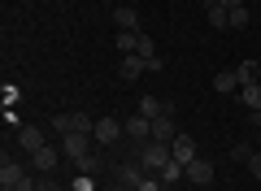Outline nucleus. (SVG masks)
Returning a JSON list of instances; mask_svg holds the SVG:
<instances>
[{"label": "nucleus", "mask_w": 261, "mask_h": 191, "mask_svg": "<svg viewBox=\"0 0 261 191\" xmlns=\"http://www.w3.org/2000/svg\"><path fill=\"white\" fill-rule=\"evenodd\" d=\"M135 52H140V57H157V44H152V35H140V39H135Z\"/></svg>", "instance_id": "23"}, {"label": "nucleus", "mask_w": 261, "mask_h": 191, "mask_svg": "<svg viewBox=\"0 0 261 191\" xmlns=\"http://www.w3.org/2000/svg\"><path fill=\"white\" fill-rule=\"evenodd\" d=\"M53 130L70 135V130H74V113H53Z\"/></svg>", "instance_id": "22"}, {"label": "nucleus", "mask_w": 261, "mask_h": 191, "mask_svg": "<svg viewBox=\"0 0 261 191\" xmlns=\"http://www.w3.org/2000/svg\"><path fill=\"white\" fill-rule=\"evenodd\" d=\"M235 74H240V87L261 83V61H240V65H235Z\"/></svg>", "instance_id": "14"}, {"label": "nucleus", "mask_w": 261, "mask_h": 191, "mask_svg": "<svg viewBox=\"0 0 261 191\" xmlns=\"http://www.w3.org/2000/svg\"><path fill=\"white\" fill-rule=\"evenodd\" d=\"M18 144L27 148V156L39 152V148H48V144H44V130H39V126H22V130H18Z\"/></svg>", "instance_id": "11"}, {"label": "nucleus", "mask_w": 261, "mask_h": 191, "mask_svg": "<svg viewBox=\"0 0 261 191\" xmlns=\"http://www.w3.org/2000/svg\"><path fill=\"white\" fill-rule=\"evenodd\" d=\"M240 104L244 109H261V83H248V87H240Z\"/></svg>", "instance_id": "15"}, {"label": "nucleus", "mask_w": 261, "mask_h": 191, "mask_svg": "<svg viewBox=\"0 0 261 191\" xmlns=\"http://www.w3.org/2000/svg\"><path fill=\"white\" fill-rule=\"evenodd\" d=\"M135 191H166V182H161V174H140V182H135Z\"/></svg>", "instance_id": "18"}, {"label": "nucleus", "mask_w": 261, "mask_h": 191, "mask_svg": "<svg viewBox=\"0 0 261 191\" xmlns=\"http://www.w3.org/2000/svg\"><path fill=\"white\" fill-rule=\"evenodd\" d=\"M226 13H231V26H248V9H244V5L240 9H226Z\"/></svg>", "instance_id": "24"}, {"label": "nucleus", "mask_w": 261, "mask_h": 191, "mask_svg": "<svg viewBox=\"0 0 261 191\" xmlns=\"http://www.w3.org/2000/svg\"><path fill=\"white\" fill-rule=\"evenodd\" d=\"M248 170H252V178H261V152H252V161H248Z\"/></svg>", "instance_id": "29"}, {"label": "nucleus", "mask_w": 261, "mask_h": 191, "mask_svg": "<svg viewBox=\"0 0 261 191\" xmlns=\"http://www.w3.org/2000/svg\"><path fill=\"white\" fill-rule=\"evenodd\" d=\"M214 91H222V96L240 91V74H235V70H218V74H214Z\"/></svg>", "instance_id": "13"}, {"label": "nucleus", "mask_w": 261, "mask_h": 191, "mask_svg": "<svg viewBox=\"0 0 261 191\" xmlns=\"http://www.w3.org/2000/svg\"><path fill=\"white\" fill-rule=\"evenodd\" d=\"M113 191H135V187H126V182H113Z\"/></svg>", "instance_id": "31"}, {"label": "nucleus", "mask_w": 261, "mask_h": 191, "mask_svg": "<svg viewBox=\"0 0 261 191\" xmlns=\"http://www.w3.org/2000/svg\"><path fill=\"white\" fill-rule=\"evenodd\" d=\"M35 191H61V187H57V182H53V178H48V174H44V178L35 182Z\"/></svg>", "instance_id": "28"}, {"label": "nucleus", "mask_w": 261, "mask_h": 191, "mask_svg": "<svg viewBox=\"0 0 261 191\" xmlns=\"http://www.w3.org/2000/svg\"><path fill=\"white\" fill-rule=\"evenodd\" d=\"M140 161H144V170L148 174H161L174 156H170V144H157V139H144L140 144Z\"/></svg>", "instance_id": "1"}, {"label": "nucleus", "mask_w": 261, "mask_h": 191, "mask_svg": "<svg viewBox=\"0 0 261 191\" xmlns=\"http://www.w3.org/2000/svg\"><path fill=\"white\" fill-rule=\"evenodd\" d=\"M0 187H13V191H35V178H31L27 170H22L13 156H5L0 161Z\"/></svg>", "instance_id": "2"}, {"label": "nucleus", "mask_w": 261, "mask_h": 191, "mask_svg": "<svg viewBox=\"0 0 261 191\" xmlns=\"http://www.w3.org/2000/svg\"><path fill=\"white\" fill-rule=\"evenodd\" d=\"M0 96H5V104H9V109L18 104V87H13V83H5V91H0Z\"/></svg>", "instance_id": "26"}, {"label": "nucleus", "mask_w": 261, "mask_h": 191, "mask_svg": "<svg viewBox=\"0 0 261 191\" xmlns=\"http://www.w3.org/2000/svg\"><path fill=\"white\" fill-rule=\"evenodd\" d=\"M200 5H205V13H209V9H214V5H218V0H200Z\"/></svg>", "instance_id": "32"}, {"label": "nucleus", "mask_w": 261, "mask_h": 191, "mask_svg": "<svg viewBox=\"0 0 261 191\" xmlns=\"http://www.w3.org/2000/svg\"><path fill=\"white\" fill-rule=\"evenodd\" d=\"M183 178H187V182H196V187H209V182H214V165H209L205 156H196V161H187V165H183Z\"/></svg>", "instance_id": "5"}, {"label": "nucleus", "mask_w": 261, "mask_h": 191, "mask_svg": "<svg viewBox=\"0 0 261 191\" xmlns=\"http://www.w3.org/2000/svg\"><path fill=\"white\" fill-rule=\"evenodd\" d=\"M209 26H218V31H222V26H231V13H226L222 5H214V9H209Z\"/></svg>", "instance_id": "21"}, {"label": "nucleus", "mask_w": 261, "mask_h": 191, "mask_svg": "<svg viewBox=\"0 0 261 191\" xmlns=\"http://www.w3.org/2000/svg\"><path fill=\"white\" fill-rule=\"evenodd\" d=\"M166 191H183V187H166Z\"/></svg>", "instance_id": "33"}, {"label": "nucleus", "mask_w": 261, "mask_h": 191, "mask_svg": "<svg viewBox=\"0 0 261 191\" xmlns=\"http://www.w3.org/2000/svg\"><path fill=\"white\" fill-rule=\"evenodd\" d=\"M96 139L83 135V130H70V135H61V156H70V161H83L87 152H92Z\"/></svg>", "instance_id": "4"}, {"label": "nucleus", "mask_w": 261, "mask_h": 191, "mask_svg": "<svg viewBox=\"0 0 261 191\" xmlns=\"http://www.w3.org/2000/svg\"><path fill=\"white\" fill-rule=\"evenodd\" d=\"M231 156H235V161H244V165H248V161H252V148H248V144H235V148H231Z\"/></svg>", "instance_id": "25"}, {"label": "nucleus", "mask_w": 261, "mask_h": 191, "mask_svg": "<svg viewBox=\"0 0 261 191\" xmlns=\"http://www.w3.org/2000/svg\"><path fill=\"white\" fill-rule=\"evenodd\" d=\"M170 156H174L178 165L196 161V156H200V152H196V139H192V135H183V130H178V139H174V144H170Z\"/></svg>", "instance_id": "7"}, {"label": "nucleus", "mask_w": 261, "mask_h": 191, "mask_svg": "<svg viewBox=\"0 0 261 191\" xmlns=\"http://www.w3.org/2000/svg\"><path fill=\"white\" fill-rule=\"evenodd\" d=\"M161 65H166V61H161V57H144V70H148V74H157Z\"/></svg>", "instance_id": "27"}, {"label": "nucleus", "mask_w": 261, "mask_h": 191, "mask_svg": "<svg viewBox=\"0 0 261 191\" xmlns=\"http://www.w3.org/2000/svg\"><path fill=\"white\" fill-rule=\"evenodd\" d=\"M152 139H157V144H174V139H178L174 113H161V118H152Z\"/></svg>", "instance_id": "6"}, {"label": "nucleus", "mask_w": 261, "mask_h": 191, "mask_svg": "<svg viewBox=\"0 0 261 191\" xmlns=\"http://www.w3.org/2000/svg\"><path fill=\"white\" fill-rule=\"evenodd\" d=\"M140 113L152 122V118H161V113H170V104H161L157 96H144V100H140Z\"/></svg>", "instance_id": "16"}, {"label": "nucleus", "mask_w": 261, "mask_h": 191, "mask_svg": "<svg viewBox=\"0 0 261 191\" xmlns=\"http://www.w3.org/2000/svg\"><path fill=\"white\" fill-rule=\"evenodd\" d=\"M122 135H126V126H122L118 118H96V130H92L96 148H113V144H118Z\"/></svg>", "instance_id": "3"}, {"label": "nucleus", "mask_w": 261, "mask_h": 191, "mask_svg": "<svg viewBox=\"0 0 261 191\" xmlns=\"http://www.w3.org/2000/svg\"><path fill=\"white\" fill-rule=\"evenodd\" d=\"M113 26L118 31H140V13L130 9V5H118L113 9Z\"/></svg>", "instance_id": "12"}, {"label": "nucleus", "mask_w": 261, "mask_h": 191, "mask_svg": "<svg viewBox=\"0 0 261 191\" xmlns=\"http://www.w3.org/2000/svg\"><path fill=\"white\" fill-rule=\"evenodd\" d=\"M178 178H183V165H178V161H170L166 170H161V182H166V187H178Z\"/></svg>", "instance_id": "20"}, {"label": "nucleus", "mask_w": 261, "mask_h": 191, "mask_svg": "<svg viewBox=\"0 0 261 191\" xmlns=\"http://www.w3.org/2000/svg\"><path fill=\"white\" fill-rule=\"evenodd\" d=\"M126 126V139H135V144H144V139H152V122L144 118V113H135L130 122H122Z\"/></svg>", "instance_id": "10"}, {"label": "nucleus", "mask_w": 261, "mask_h": 191, "mask_svg": "<svg viewBox=\"0 0 261 191\" xmlns=\"http://www.w3.org/2000/svg\"><path fill=\"white\" fill-rule=\"evenodd\" d=\"M74 165H79V174H92V178H96V174L105 170V161H100V152H87L83 161H74Z\"/></svg>", "instance_id": "17"}, {"label": "nucleus", "mask_w": 261, "mask_h": 191, "mask_svg": "<svg viewBox=\"0 0 261 191\" xmlns=\"http://www.w3.org/2000/svg\"><path fill=\"white\" fill-rule=\"evenodd\" d=\"M140 74H144V57L140 52H130V57H122V61H118V78L122 83H135Z\"/></svg>", "instance_id": "9"}, {"label": "nucleus", "mask_w": 261, "mask_h": 191, "mask_svg": "<svg viewBox=\"0 0 261 191\" xmlns=\"http://www.w3.org/2000/svg\"><path fill=\"white\" fill-rule=\"evenodd\" d=\"M218 5H222V9H240L244 0H218Z\"/></svg>", "instance_id": "30"}, {"label": "nucleus", "mask_w": 261, "mask_h": 191, "mask_svg": "<svg viewBox=\"0 0 261 191\" xmlns=\"http://www.w3.org/2000/svg\"><path fill=\"white\" fill-rule=\"evenodd\" d=\"M135 39H140V31H118V52L130 57V52H135Z\"/></svg>", "instance_id": "19"}, {"label": "nucleus", "mask_w": 261, "mask_h": 191, "mask_svg": "<svg viewBox=\"0 0 261 191\" xmlns=\"http://www.w3.org/2000/svg\"><path fill=\"white\" fill-rule=\"evenodd\" d=\"M57 161H61V148H53V144L39 148V152H31V165H35L39 174H53V170H57Z\"/></svg>", "instance_id": "8"}]
</instances>
